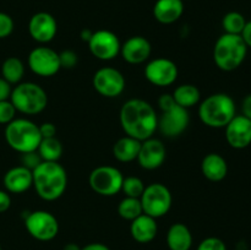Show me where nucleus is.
Listing matches in <instances>:
<instances>
[{
	"label": "nucleus",
	"instance_id": "19",
	"mask_svg": "<svg viewBox=\"0 0 251 250\" xmlns=\"http://www.w3.org/2000/svg\"><path fill=\"white\" fill-rule=\"evenodd\" d=\"M2 183L7 193L22 194L33 186V174L31 169L17 166L5 173Z\"/></svg>",
	"mask_w": 251,
	"mask_h": 250
},
{
	"label": "nucleus",
	"instance_id": "7",
	"mask_svg": "<svg viewBox=\"0 0 251 250\" xmlns=\"http://www.w3.org/2000/svg\"><path fill=\"white\" fill-rule=\"evenodd\" d=\"M140 201L145 215H149L157 220L169 212L173 202V196L171 190L164 184L152 183L145 186Z\"/></svg>",
	"mask_w": 251,
	"mask_h": 250
},
{
	"label": "nucleus",
	"instance_id": "16",
	"mask_svg": "<svg viewBox=\"0 0 251 250\" xmlns=\"http://www.w3.org/2000/svg\"><path fill=\"white\" fill-rule=\"evenodd\" d=\"M167 150L163 142L153 136L150 139L141 141L139 154H137V162L140 166L147 171H153L159 168L166 161Z\"/></svg>",
	"mask_w": 251,
	"mask_h": 250
},
{
	"label": "nucleus",
	"instance_id": "17",
	"mask_svg": "<svg viewBox=\"0 0 251 250\" xmlns=\"http://www.w3.org/2000/svg\"><path fill=\"white\" fill-rule=\"evenodd\" d=\"M225 129L226 140L233 149H247L251 144V120L243 114L235 115Z\"/></svg>",
	"mask_w": 251,
	"mask_h": 250
},
{
	"label": "nucleus",
	"instance_id": "11",
	"mask_svg": "<svg viewBox=\"0 0 251 250\" xmlns=\"http://www.w3.org/2000/svg\"><path fill=\"white\" fill-rule=\"evenodd\" d=\"M28 66L33 74L41 77H51L60 70L59 53L49 47L41 46L32 49L28 55Z\"/></svg>",
	"mask_w": 251,
	"mask_h": 250
},
{
	"label": "nucleus",
	"instance_id": "21",
	"mask_svg": "<svg viewBox=\"0 0 251 250\" xmlns=\"http://www.w3.org/2000/svg\"><path fill=\"white\" fill-rule=\"evenodd\" d=\"M184 12L183 0H157L153 16L159 24L171 25L178 21Z\"/></svg>",
	"mask_w": 251,
	"mask_h": 250
},
{
	"label": "nucleus",
	"instance_id": "30",
	"mask_svg": "<svg viewBox=\"0 0 251 250\" xmlns=\"http://www.w3.org/2000/svg\"><path fill=\"white\" fill-rule=\"evenodd\" d=\"M145 190V184L139 176H126L123 180V185H122V191L124 193L125 196L127 198H136L140 199L141 198L142 193Z\"/></svg>",
	"mask_w": 251,
	"mask_h": 250
},
{
	"label": "nucleus",
	"instance_id": "29",
	"mask_svg": "<svg viewBox=\"0 0 251 250\" xmlns=\"http://www.w3.org/2000/svg\"><path fill=\"white\" fill-rule=\"evenodd\" d=\"M247 20L240 12L230 11L225 15L222 20V26L225 29V33L229 34H242L244 29Z\"/></svg>",
	"mask_w": 251,
	"mask_h": 250
},
{
	"label": "nucleus",
	"instance_id": "32",
	"mask_svg": "<svg viewBox=\"0 0 251 250\" xmlns=\"http://www.w3.org/2000/svg\"><path fill=\"white\" fill-rule=\"evenodd\" d=\"M196 250H227V245L221 238L207 237L201 240Z\"/></svg>",
	"mask_w": 251,
	"mask_h": 250
},
{
	"label": "nucleus",
	"instance_id": "41",
	"mask_svg": "<svg viewBox=\"0 0 251 250\" xmlns=\"http://www.w3.org/2000/svg\"><path fill=\"white\" fill-rule=\"evenodd\" d=\"M240 36H242L243 41L245 42V44H247L248 48H251V20L250 21H247L244 29H243V32Z\"/></svg>",
	"mask_w": 251,
	"mask_h": 250
},
{
	"label": "nucleus",
	"instance_id": "31",
	"mask_svg": "<svg viewBox=\"0 0 251 250\" xmlns=\"http://www.w3.org/2000/svg\"><path fill=\"white\" fill-rule=\"evenodd\" d=\"M15 115H16V109L10 100H0V124L7 125L15 119Z\"/></svg>",
	"mask_w": 251,
	"mask_h": 250
},
{
	"label": "nucleus",
	"instance_id": "38",
	"mask_svg": "<svg viewBox=\"0 0 251 250\" xmlns=\"http://www.w3.org/2000/svg\"><path fill=\"white\" fill-rule=\"evenodd\" d=\"M11 206V198L6 190H0V213L6 212Z\"/></svg>",
	"mask_w": 251,
	"mask_h": 250
},
{
	"label": "nucleus",
	"instance_id": "43",
	"mask_svg": "<svg viewBox=\"0 0 251 250\" xmlns=\"http://www.w3.org/2000/svg\"><path fill=\"white\" fill-rule=\"evenodd\" d=\"M92 34H93V32L91 31V29H82V31H81V39H82L83 42H87L88 43V41H90L91 39V37H92Z\"/></svg>",
	"mask_w": 251,
	"mask_h": 250
},
{
	"label": "nucleus",
	"instance_id": "10",
	"mask_svg": "<svg viewBox=\"0 0 251 250\" xmlns=\"http://www.w3.org/2000/svg\"><path fill=\"white\" fill-rule=\"evenodd\" d=\"M92 85L95 90L103 97L115 98L124 92L126 81H125L124 75L118 69L104 66L95 73Z\"/></svg>",
	"mask_w": 251,
	"mask_h": 250
},
{
	"label": "nucleus",
	"instance_id": "4",
	"mask_svg": "<svg viewBox=\"0 0 251 250\" xmlns=\"http://www.w3.org/2000/svg\"><path fill=\"white\" fill-rule=\"evenodd\" d=\"M248 47L240 34L223 33L213 47V60L218 69L234 71L244 63Z\"/></svg>",
	"mask_w": 251,
	"mask_h": 250
},
{
	"label": "nucleus",
	"instance_id": "24",
	"mask_svg": "<svg viewBox=\"0 0 251 250\" xmlns=\"http://www.w3.org/2000/svg\"><path fill=\"white\" fill-rule=\"evenodd\" d=\"M141 141L130 136L120 137L113 146V156L117 161L123 163H129L135 161L139 154Z\"/></svg>",
	"mask_w": 251,
	"mask_h": 250
},
{
	"label": "nucleus",
	"instance_id": "39",
	"mask_svg": "<svg viewBox=\"0 0 251 250\" xmlns=\"http://www.w3.org/2000/svg\"><path fill=\"white\" fill-rule=\"evenodd\" d=\"M11 85L6 82L2 77H0V100H9L10 95H11Z\"/></svg>",
	"mask_w": 251,
	"mask_h": 250
},
{
	"label": "nucleus",
	"instance_id": "33",
	"mask_svg": "<svg viewBox=\"0 0 251 250\" xmlns=\"http://www.w3.org/2000/svg\"><path fill=\"white\" fill-rule=\"evenodd\" d=\"M59 61H60L61 69H74L78 61L77 54L74 50H63L59 53Z\"/></svg>",
	"mask_w": 251,
	"mask_h": 250
},
{
	"label": "nucleus",
	"instance_id": "3",
	"mask_svg": "<svg viewBox=\"0 0 251 250\" xmlns=\"http://www.w3.org/2000/svg\"><path fill=\"white\" fill-rule=\"evenodd\" d=\"M199 118L208 127L221 129L237 115L235 102L227 93H215L199 103Z\"/></svg>",
	"mask_w": 251,
	"mask_h": 250
},
{
	"label": "nucleus",
	"instance_id": "26",
	"mask_svg": "<svg viewBox=\"0 0 251 250\" xmlns=\"http://www.w3.org/2000/svg\"><path fill=\"white\" fill-rule=\"evenodd\" d=\"M25 75V65L21 59L10 56L4 60L1 65V77L10 85H17L21 82Z\"/></svg>",
	"mask_w": 251,
	"mask_h": 250
},
{
	"label": "nucleus",
	"instance_id": "5",
	"mask_svg": "<svg viewBox=\"0 0 251 250\" xmlns=\"http://www.w3.org/2000/svg\"><path fill=\"white\" fill-rule=\"evenodd\" d=\"M7 145L19 153L37 151L42 141L39 125L26 118H15L5 127Z\"/></svg>",
	"mask_w": 251,
	"mask_h": 250
},
{
	"label": "nucleus",
	"instance_id": "6",
	"mask_svg": "<svg viewBox=\"0 0 251 250\" xmlns=\"http://www.w3.org/2000/svg\"><path fill=\"white\" fill-rule=\"evenodd\" d=\"M10 102L16 112L36 115L43 112L48 104V96L44 88L34 82H20L11 90Z\"/></svg>",
	"mask_w": 251,
	"mask_h": 250
},
{
	"label": "nucleus",
	"instance_id": "12",
	"mask_svg": "<svg viewBox=\"0 0 251 250\" xmlns=\"http://www.w3.org/2000/svg\"><path fill=\"white\" fill-rule=\"evenodd\" d=\"M178 66L168 58H154L145 66V77L158 87L173 85L178 78Z\"/></svg>",
	"mask_w": 251,
	"mask_h": 250
},
{
	"label": "nucleus",
	"instance_id": "28",
	"mask_svg": "<svg viewBox=\"0 0 251 250\" xmlns=\"http://www.w3.org/2000/svg\"><path fill=\"white\" fill-rule=\"evenodd\" d=\"M118 213L123 220H126L131 222L136 217L144 213L141 206V201L136 198H127L125 196L118 205Z\"/></svg>",
	"mask_w": 251,
	"mask_h": 250
},
{
	"label": "nucleus",
	"instance_id": "8",
	"mask_svg": "<svg viewBox=\"0 0 251 250\" xmlns=\"http://www.w3.org/2000/svg\"><path fill=\"white\" fill-rule=\"evenodd\" d=\"M124 175L113 166H100L93 169L88 178L91 189L100 196H114L122 191Z\"/></svg>",
	"mask_w": 251,
	"mask_h": 250
},
{
	"label": "nucleus",
	"instance_id": "42",
	"mask_svg": "<svg viewBox=\"0 0 251 250\" xmlns=\"http://www.w3.org/2000/svg\"><path fill=\"white\" fill-rule=\"evenodd\" d=\"M81 250H110L109 247H107L103 243H90L81 248Z\"/></svg>",
	"mask_w": 251,
	"mask_h": 250
},
{
	"label": "nucleus",
	"instance_id": "14",
	"mask_svg": "<svg viewBox=\"0 0 251 250\" xmlns=\"http://www.w3.org/2000/svg\"><path fill=\"white\" fill-rule=\"evenodd\" d=\"M190 117L185 108L176 103L173 107L162 112L158 118V129L166 137H178L188 129Z\"/></svg>",
	"mask_w": 251,
	"mask_h": 250
},
{
	"label": "nucleus",
	"instance_id": "13",
	"mask_svg": "<svg viewBox=\"0 0 251 250\" xmlns=\"http://www.w3.org/2000/svg\"><path fill=\"white\" fill-rule=\"evenodd\" d=\"M120 47L122 43L117 34L108 29H98L93 32L88 41V48L92 55L103 61H109L117 58L120 54Z\"/></svg>",
	"mask_w": 251,
	"mask_h": 250
},
{
	"label": "nucleus",
	"instance_id": "9",
	"mask_svg": "<svg viewBox=\"0 0 251 250\" xmlns=\"http://www.w3.org/2000/svg\"><path fill=\"white\" fill-rule=\"evenodd\" d=\"M25 227L28 234L38 242H50L59 233V222L56 217L44 210L27 213L25 217Z\"/></svg>",
	"mask_w": 251,
	"mask_h": 250
},
{
	"label": "nucleus",
	"instance_id": "20",
	"mask_svg": "<svg viewBox=\"0 0 251 250\" xmlns=\"http://www.w3.org/2000/svg\"><path fill=\"white\" fill-rule=\"evenodd\" d=\"M158 233V225L156 218L149 215H140L130 223V234L135 242L140 244H147L151 243Z\"/></svg>",
	"mask_w": 251,
	"mask_h": 250
},
{
	"label": "nucleus",
	"instance_id": "18",
	"mask_svg": "<svg viewBox=\"0 0 251 250\" xmlns=\"http://www.w3.org/2000/svg\"><path fill=\"white\" fill-rule=\"evenodd\" d=\"M152 47L149 39L142 36L130 37L120 47V54L126 63L136 65L142 64L151 56Z\"/></svg>",
	"mask_w": 251,
	"mask_h": 250
},
{
	"label": "nucleus",
	"instance_id": "22",
	"mask_svg": "<svg viewBox=\"0 0 251 250\" xmlns=\"http://www.w3.org/2000/svg\"><path fill=\"white\" fill-rule=\"evenodd\" d=\"M201 172L203 176L210 181L223 180L228 174L227 161L220 153H208L201 162Z\"/></svg>",
	"mask_w": 251,
	"mask_h": 250
},
{
	"label": "nucleus",
	"instance_id": "36",
	"mask_svg": "<svg viewBox=\"0 0 251 250\" xmlns=\"http://www.w3.org/2000/svg\"><path fill=\"white\" fill-rule=\"evenodd\" d=\"M39 131H41L42 139L56 136V127L53 123H43L42 125H39Z\"/></svg>",
	"mask_w": 251,
	"mask_h": 250
},
{
	"label": "nucleus",
	"instance_id": "44",
	"mask_svg": "<svg viewBox=\"0 0 251 250\" xmlns=\"http://www.w3.org/2000/svg\"><path fill=\"white\" fill-rule=\"evenodd\" d=\"M63 250H81V247L76 243H68V244L64 245Z\"/></svg>",
	"mask_w": 251,
	"mask_h": 250
},
{
	"label": "nucleus",
	"instance_id": "34",
	"mask_svg": "<svg viewBox=\"0 0 251 250\" xmlns=\"http://www.w3.org/2000/svg\"><path fill=\"white\" fill-rule=\"evenodd\" d=\"M14 20L5 12H0V39L7 38L14 31Z\"/></svg>",
	"mask_w": 251,
	"mask_h": 250
},
{
	"label": "nucleus",
	"instance_id": "45",
	"mask_svg": "<svg viewBox=\"0 0 251 250\" xmlns=\"http://www.w3.org/2000/svg\"><path fill=\"white\" fill-rule=\"evenodd\" d=\"M0 250H1V245H0Z\"/></svg>",
	"mask_w": 251,
	"mask_h": 250
},
{
	"label": "nucleus",
	"instance_id": "25",
	"mask_svg": "<svg viewBox=\"0 0 251 250\" xmlns=\"http://www.w3.org/2000/svg\"><path fill=\"white\" fill-rule=\"evenodd\" d=\"M172 96L174 98V102L185 109L199 104L201 100L200 90L191 83H184V85L178 86Z\"/></svg>",
	"mask_w": 251,
	"mask_h": 250
},
{
	"label": "nucleus",
	"instance_id": "40",
	"mask_svg": "<svg viewBox=\"0 0 251 250\" xmlns=\"http://www.w3.org/2000/svg\"><path fill=\"white\" fill-rule=\"evenodd\" d=\"M242 114L251 120V93L245 96L242 102Z\"/></svg>",
	"mask_w": 251,
	"mask_h": 250
},
{
	"label": "nucleus",
	"instance_id": "35",
	"mask_svg": "<svg viewBox=\"0 0 251 250\" xmlns=\"http://www.w3.org/2000/svg\"><path fill=\"white\" fill-rule=\"evenodd\" d=\"M42 162L43 161H42L41 156H39V153L37 151L26 152V153L21 154V166L26 167V168L31 169V171L37 168Z\"/></svg>",
	"mask_w": 251,
	"mask_h": 250
},
{
	"label": "nucleus",
	"instance_id": "2",
	"mask_svg": "<svg viewBox=\"0 0 251 250\" xmlns=\"http://www.w3.org/2000/svg\"><path fill=\"white\" fill-rule=\"evenodd\" d=\"M32 174L37 195L46 201L58 200L68 188V174L59 162L43 161Z\"/></svg>",
	"mask_w": 251,
	"mask_h": 250
},
{
	"label": "nucleus",
	"instance_id": "15",
	"mask_svg": "<svg viewBox=\"0 0 251 250\" xmlns=\"http://www.w3.org/2000/svg\"><path fill=\"white\" fill-rule=\"evenodd\" d=\"M58 32V24L49 12H37L29 19L28 33L32 39L41 44L53 41Z\"/></svg>",
	"mask_w": 251,
	"mask_h": 250
},
{
	"label": "nucleus",
	"instance_id": "37",
	"mask_svg": "<svg viewBox=\"0 0 251 250\" xmlns=\"http://www.w3.org/2000/svg\"><path fill=\"white\" fill-rule=\"evenodd\" d=\"M174 104H176V102H174L173 96L169 95V93H164V95H162L161 97L158 98V105L159 108H161L162 112L169 109V108L173 107Z\"/></svg>",
	"mask_w": 251,
	"mask_h": 250
},
{
	"label": "nucleus",
	"instance_id": "23",
	"mask_svg": "<svg viewBox=\"0 0 251 250\" xmlns=\"http://www.w3.org/2000/svg\"><path fill=\"white\" fill-rule=\"evenodd\" d=\"M167 247L169 250H190L193 247V234L184 223H174L167 232Z\"/></svg>",
	"mask_w": 251,
	"mask_h": 250
},
{
	"label": "nucleus",
	"instance_id": "1",
	"mask_svg": "<svg viewBox=\"0 0 251 250\" xmlns=\"http://www.w3.org/2000/svg\"><path fill=\"white\" fill-rule=\"evenodd\" d=\"M119 120L125 134L139 141L152 137L158 129V117L154 108L140 98H132L122 105Z\"/></svg>",
	"mask_w": 251,
	"mask_h": 250
},
{
	"label": "nucleus",
	"instance_id": "27",
	"mask_svg": "<svg viewBox=\"0 0 251 250\" xmlns=\"http://www.w3.org/2000/svg\"><path fill=\"white\" fill-rule=\"evenodd\" d=\"M37 152L41 156L42 161L46 162H58L63 154V145L55 137L42 139Z\"/></svg>",
	"mask_w": 251,
	"mask_h": 250
}]
</instances>
